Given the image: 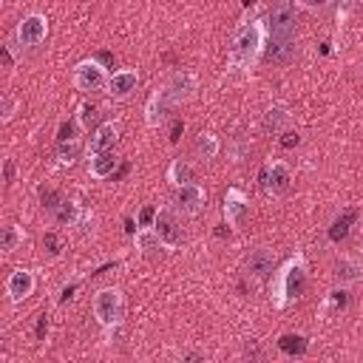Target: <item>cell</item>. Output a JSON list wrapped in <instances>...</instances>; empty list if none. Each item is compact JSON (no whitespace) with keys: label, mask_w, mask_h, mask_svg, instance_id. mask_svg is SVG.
<instances>
[{"label":"cell","mask_w":363,"mask_h":363,"mask_svg":"<svg viewBox=\"0 0 363 363\" xmlns=\"http://www.w3.org/2000/svg\"><path fill=\"white\" fill-rule=\"evenodd\" d=\"M267 45V26L252 20V23H241L233 34V45H230V65L233 68H252L258 54L264 51Z\"/></svg>","instance_id":"obj_1"},{"label":"cell","mask_w":363,"mask_h":363,"mask_svg":"<svg viewBox=\"0 0 363 363\" xmlns=\"http://www.w3.org/2000/svg\"><path fill=\"white\" fill-rule=\"evenodd\" d=\"M303 289H306V264L301 255H295L272 278V303L278 309H286L303 295Z\"/></svg>","instance_id":"obj_2"},{"label":"cell","mask_w":363,"mask_h":363,"mask_svg":"<svg viewBox=\"0 0 363 363\" xmlns=\"http://www.w3.org/2000/svg\"><path fill=\"white\" fill-rule=\"evenodd\" d=\"M94 318L102 329H116L122 326L125 318V295L116 286H105L94 295Z\"/></svg>","instance_id":"obj_3"},{"label":"cell","mask_w":363,"mask_h":363,"mask_svg":"<svg viewBox=\"0 0 363 363\" xmlns=\"http://www.w3.org/2000/svg\"><path fill=\"white\" fill-rule=\"evenodd\" d=\"M108 79H111V74L105 71V65L99 60H82L74 68V88L77 91H85V94L105 91L108 88Z\"/></svg>","instance_id":"obj_4"},{"label":"cell","mask_w":363,"mask_h":363,"mask_svg":"<svg viewBox=\"0 0 363 363\" xmlns=\"http://www.w3.org/2000/svg\"><path fill=\"white\" fill-rule=\"evenodd\" d=\"M179 210L176 207H159L156 216H153V230L156 235L162 238L164 250H179L184 244V233H182V224H179Z\"/></svg>","instance_id":"obj_5"},{"label":"cell","mask_w":363,"mask_h":363,"mask_svg":"<svg viewBox=\"0 0 363 363\" xmlns=\"http://www.w3.org/2000/svg\"><path fill=\"white\" fill-rule=\"evenodd\" d=\"M289 184H292V170H289V164L281 162V159H269V162L264 164V170H261V190L275 199V196H284V193L289 190Z\"/></svg>","instance_id":"obj_6"},{"label":"cell","mask_w":363,"mask_h":363,"mask_svg":"<svg viewBox=\"0 0 363 363\" xmlns=\"http://www.w3.org/2000/svg\"><path fill=\"white\" fill-rule=\"evenodd\" d=\"M176 105H179V102H176L173 94L167 91V85L156 88V91L150 94L147 105H145V122H147V128H159V125H164L167 116H170V111H173Z\"/></svg>","instance_id":"obj_7"},{"label":"cell","mask_w":363,"mask_h":363,"mask_svg":"<svg viewBox=\"0 0 363 363\" xmlns=\"http://www.w3.org/2000/svg\"><path fill=\"white\" fill-rule=\"evenodd\" d=\"M295 26H298V6L292 0H278L269 9L267 28L272 34H295Z\"/></svg>","instance_id":"obj_8"},{"label":"cell","mask_w":363,"mask_h":363,"mask_svg":"<svg viewBox=\"0 0 363 363\" xmlns=\"http://www.w3.org/2000/svg\"><path fill=\"white\" fill-rule=\"evenodd\" d=\"M45 37H48V20H45L43 14L31 11V14H26V17L20 20V26H17V43H20V45L34 48V45H40Z\"/></svg>","instance_id":"obj_9"},{"label":"cell","mask_w":363,"mask_h":363,"mask_svg":"<svg viewBox=\"0 0 363 363\" xmlns=\"http://www.w3.org/2000/svg\"><path fill=\"white\" fill-rule=\"evenodd\" d=\"M264 54H267V60L275 62V65H289V62L295 60V54H298V40H295V34H272V37L267 40V45H264Z\"/></svg>","instance_id":"obj_10"},{"label":"cell","mask_w":363,"mask_h":363,"mask_svg":"<svg viewBox=\"0 0 363 363\" xmlns=\"http://www.w3.org/2000/svg\"><path fill=\"white\" fill-rule=\"evenodd\" d=\"M204 201H207V193H204L196 182H187V184L176 187V193H173V207H176L179 213H184V216L201 213V210H204Z\"/></svg>","instance_id":"obj_11"},{"label":"cell","mask_w":363,"mask_h":363,"mask_svg":"<svg viewBox=\"0 0 363 363\" xmlns=\"http://www.w3.org/2000/svg\"><path fill=\"white\" fill-rule=\"evenodd\" d=\"M221 213H224V221H227L230 227H241V224L247 221V216H250V201H247V196H244L238 187H230V190L224 193Z\"/></svg>","instance_id":"obj_12"},{"label":"cell","mask_w":363,"mask_h":363,"mask_svg":"<svg viewBox=\"0 0 363 363\" xmlns=\"http://www.w3.org/2000/svg\"><path fill=\"white\" fill-rule=\"evenodd\" d=\"M136 85H139V74L133 71V68H119V71H113L111 74V79H108V96L111 99H128L133 91H136Z\"/></svg>","instance_id":"obj_13"},{"label":"cell","mask_w":363,"mask_h":363,"mask_svg":"<svg viewBox=\"0 0 363 363\" xmlns=\"http://www.w3.org/2000/svg\"><path fill=\"white\" fill-rule=\"evenodd\" d=\"M34 286H37L34 272H31V269H23V267L14 269V272L9 275V281H6V292H9L11 303H23L26 298H31Z\"/></svg>","instance_id":"obj_14"},{"label":"cell","mask_w":363,"mask_h":363,"mask_svg":"<svg viewBox=\"0 0 363 363\" xmlns=\"http://www.w3.org/2000/svg\"><path fill=\"white\" fill-rule=\"evenodd\" d=\"M244 267L255 278H269V275H275V252L267 250V247H255V250L247 252Z\"/></svg>","instance_id":"obj_15"},{"label":"cell","mask_w":363,"mask_h":363,"mask_svg":"<svg viewBox=\"0 0 363 363\" xmlns=\"http://www.w3.org/2000/svg\"><path fill=\"white\" fill-rule=\"evenodd\" d=\"M116 142H119V128H116L113 122H102V125L91 133L88 150H91V153H105V150H113Z\"/></svg>","instance_id":"obj_16"},{"label":"cell","mask_w":363,"mask_h":363,"mask_svg":"<svg viewBox=\"0 0 363 363\" xmlns=\"http://www.w3.org/2000/svg\"><path fill=\"white\" fill-rule=\"evenodd\" d=\"M164 85H167V91L173 94L176 102H184V99H190L193 91H196V77H193L190 71H176V74H170V79H167Z\"/></svg>","instance_id":"obj_17"},{"label":"cell","mask_w":363,"mask_h":363,"mask_svg":"<svg viewBox=\"0 0 363 363\" xmlns=\"http://www.w3.org/2000/svg\"><path fill=\"white\" fill-rule=\"evenodd\" d=\"M261 125H264V130H267V133H284V130H289L292 116H289V111H286L284 105H272V108H267V111H264Z\"/></svg>","instance_id":"obj_18"},{"label":"cell","mask_w":363,"mask_h":363,"mask_svg":"<svg viewBox=\"0 0 363 363\" xmlns=\"http://www.w3.org/2000/svg\"><path fill=\"white\" fill-rule=\"evenodd\" d=\"M119 159L113 156V150H105V153H91V162H88V173L94 179H108L113 170H116Z\"/></svg>","instance_id":"obj_19"},{"label":"cell","mask_w":363,"mask_h":363,"mask_svg":"<svg viewBox=\"0 0 363 363\" xmlns=\"http://www.w3.org/2000/svg\"><path fill=\"white\" fill-rule=\"evenodd\" d=\"M363 278V264L360 261H352V258H340L335 264V281L340 286H349V284H357Z\"/></svg>","instance_id":"obj_20"},{"label":"cell","mask_w":363,"mask_h":363,"mask_svg":"<svg viewBox=\"0 0 363 363\" xmlns=\"http://www.w3.org/2000/svg\"><path fill=\"white\" fill-rule=\"evenodd\" d=\"M133 244H136V250H139V252H145V255H153V252L164 250L162 238H159V235H156V230H153V227H147V224H145V227L136 233Z\"/></svg>","instance_id":"obj_21"},{"label":"cell","mask_w":363,"mask_h":363,"mask_svg":"<svg viewBox=\"0 0 363 363\" xmlns=\"http://www.w3.org/2000/svg\"><path fill=\"white\" fill-rule=\"evenodd\" d=\"M278 349L284 352V354H289V357H301V354H306V349H309V340L303 337V335H281L278 337Z\"/></svg>","instance_id":"obj_22"},{"label":"cell","mask_w":363,"mask_h":363,"mask_svg":"<svg viewBox=\"0 0 363 363\" xmlns=\"http://www.w3.org/2000/svg\"><path fill=\"white\" fill-rule=\"evenodd\" d=\"M167 182H170L173 187H182V184L193 182V167H190L184 159H173L170 167H167Z\"/></svg>","instance_id":"obj_23"},{"label":"cell","mask_w":363,"mask_h":363,"mask_svg":"<svg viewBox=\"0 0 363 363\" xmlns=\"http://www.w3.org/2000/svg\"><path fill=\"white\" fill-rule=\"evenodd\" d=\"M51 216H54L57 224H62V227H74L77 218H79V207H77L74 201H65V199H62V201L51 210Z\"/></svg>","instance_id":"obj_24"},{"label":"cell","mask_w":363,"mask_h":363,"mask_svg":"<svg viewBox=\"0 0 363 363\" xmlns=\"http://www.w3.org/2000/svg\"><path fill=\"white\" fill-rule=\"evenodd\" d=\"M196 156L201 162H213L218 156V139L213 133H199V139H196Z\"/></svg>","instance_id":"obj_25"},{"label":"cell","mask_w":363,"mask_h":363,"mask_svg":"<svg viewBox=\"0 0 363 363\" xmlns=\"http://www.w3.org/2000/svg\"><path fill=\"white\" fill-rule=\"evenodd\" d=\"M82 153V142L74 136V139H65V142H57V159L60 164H74Z\"/></svg>","instance_id":"obj_26"},{"label":"cell","mask_w":363,"mask_h":363,"mask_svg":"<svg viewBox=\"0 0 363 363\" xmlns=\"http://www.w3.org/2000/svg\"><path fill=\"white\" fill-rule=\"evenodd\" d=\"M20 244H23V230H20L17 224L3 227V233H0V250H3V252H14Z\"/></svg>","instance_id":"obj_27"},{"label":"cell","mask_w":363,"mask_h":363,"mask_svg":"<svg viewBox=\"0 0 363 363\" xmlns=\"http://www.w3.org/2000/svg\"><path fill=\"white\" fill-rule=\"evenodd\" d=\"M352 218H354V213H352V210H349V213H343L340 218H335V221H332V227H329V238H332V241H340V238H346Z\"/></svg>","instance_id":"obj_28"},{"label":"cell","mask_w":363,"mask_h":363,"mask_svg":"<svg viewBox=\"0 0 363 363\" xmlns=\"http://www.w3.org/2000/svg\"><path fill=\"white\" fill-rule=\"evenodd\" d=\"M14 111H17V99L11 94H3V99H0V119L9 122L14 116Z\"/></svg>","instance_id":"obj_29"},{"label":"cell","mask_w":363,"mask_h":363,"mask_svg":"<svg viewBox=\"0 0 363 363\" xmlns=\"http://www.w3.org/2000/svg\"><path fill=\"white\" fill-rule=\"evenodd\" d=\"M77 125H79V122H65V125L60 128V136H57V142H65V139H74V136H77Z\"/></svg>","instance_id":"obj_30"},{"label":"cell","mask_w":363,"mask_h":363,"mask_svg":"<svg viewBox=\"0 0 363 363\" xmlns=\"http://www.w3.org/2000/svg\"><path fill=\"white\" fill-rule=\"evenodd\" d=\"M94 116H96V111H94V108H91V105H82V108H79V119H77V122H79V125H82V128H88V125H91V119H94Z\"/></svg>","instance_id":"obj_31"},{"label":"cell","mask_w":363,"mask_h":363,"mask_svg":"<svg viewBox=\"0 0 363 363\" xmlns=\"http://www.w3.org/2000/svg\"><path fill=\"white\" fill-rule=\"evenodd\" d=\"M60 201H62V199H60V193H51V190H48V193H43V207H45V210H54Z\"/></svg>","instance_id":"obj_32"},{"label":"cell","mask_w":363,"mask_h":363,"mask_svg":"<svg viewBox=\"0 0 363 363\" xmlns=\"http://www.w3.org/2000/svg\"><path fill=\"white\" fill-rule=\"evenodd\" d=\"M329 0H298V6L301 9H309V11H318V9H323Z\"/></svg>","instance_id":"obj_33"},{"label":"cell","mask_w":363,"mask_h":363,"mask_svg":"<svg viewBox=\"0 0 363 363\" xmlns=\"http://www.w3.org/2000/svg\"><path fill=\"white\" fill-rule=\"evenodd\" d=\"M298 142H301V136H298L295 130H284V139H281L284 147H292V145H298Z\"/></svg>","instance_id":"obj_34"},{"label":"cell","mask_w":363,"mask_h":363,"mask_svg":"<svg viewBox=\"0 0 363 363\" xmlns=\"http://www.w3.org/2000/svg\"><path fill=\"white\" fill-rule=\"evenodd\" d=\"M3 176H6V184H11V182H14V162H11V159H6V162H3Z\"/></svg>","instance_id":"obj_35"},{"label":"cell","mask_w":363,"mask_h":363,"mask_svg":"<svg viewBox=\"0 0 363 363\" xmlns=\"http://www.w3.org/2000/svg\"><path fill=\"white\" fill-rule=\"evenodd\" d=\"M329 303H335V306H346V289H335L332 298H329Z\"/></svg>","instance_id":"obj_36"},{"label":"cell","mask_w":363,"mask_h":363,"mask_svg":"<svg viewBox=\"0 0 363 363\" xmlns=\"http://www.w3.org/2000/svg\"><path fill=\"white\" fill-rule=\"evenodd\" d=\"M3 65H6V68H11V65H14V57H11L9 45H3Z\"/></svg>","instance_id":"obj_37"},{"label":"cell","mask_w":363,"mask_h":363,"mask_svg":"<svg viewBox=\"0 0 363 363\" xmlns=\"http://www.w3.org/2000/svg\"><path fill=\"white\" fill-rule=\"evenodd\" d=\"M45 332H48V320H45V318H40V323H37V337L43 340V337H45Z\"/></svg>","instance_id":"obj_38"},{"label":"cell","mask_w":363,"mask_h":363,"mask_svg":"<svg viewBox=\"0 0 363 363\" xmlns=\"http://www.w3.org/2000/svg\"><path fill=\"white\" fill-rule=\"evenodd\" d=\"M45 247H48L51 252H57V235H54V233H48V235H45Z\"/></svg>","instance_id":"obj_39"},{"label":"cell","mask_w":363,"mask_h":363,"mask_svg":"<svg viewBox=\"0 0 363 363\" xmlns=\"http://www.w3.org/2000/svg\"><path fill=\"white\" fill-rule=\"evenodd\" d=\"M360 255H363V233H360Z\"/></svg>","instance_id":"obj_40"},{"label":"cell","mask_w":363,"mask_h":363,"mask_svg":"<svg viewBox=\"0 0 363 363\" xmlns=\"http://www.w3.org/2000/svg\"><path fill=\"white\" fill-rule=\"evenodd\" d=\"M252 3H255V0H244V6H252Z\"/></svg>","instance_id":"obj_41"}]
</instances>
